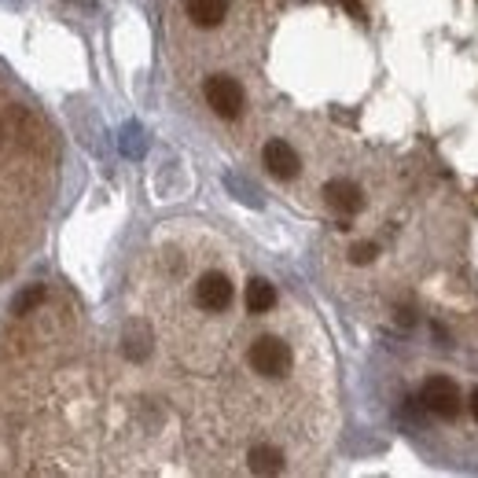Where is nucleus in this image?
<instances>
[{"mask_svg":"<svg viewBox=\"0 0 478 478\" xmlns=\"http://www.w3.org/2000/svg\"><path fill=\"white\" fill-rule=\"evenodd\" d=\"M250 368L261 375V379H283L291 371V346L276 335H261L250 342V353H247Z\"/></svg>","mask_w":478,"mask_h":478,"instance_id":"f257e3e1","label":"nucleus"},{"mask_svg":"<svg viewBox=\"0 0 478 478\" xmlns=\"http://www.w3.org/2000/svg\"><path fill=\"white\" fill-rule=\"evenodd\" d=\"M420 405L438 420H456L460 409H463V394L449 375H431L423 382V391H420Z\"/></svg>","mask_w":478,"mask_h":478,"instance_id":"f03ea898","label":"nucleus"},{"mask_svg":"<svg viewBox=\"0 0 478 478\" xmlns=\"http://www.w3.org/2000/svg\"><path fill=\"white\" fill-rule=\"evenodd\" d=\"M203 96H207V104L214 107L218 118H239L243 107H247V92L236 77L229 74H214L203 81Z\"/></svg>","mask_w":478,"mask_h":478,"instance_id":"7ed1b4c3","label":"nucleus"},{"mask_svg":"<svg viewBox=\"0 0 478 478\" xmlns=\"http://www.w3.org/2000/svg\"><path fill=\"white\" fill-rule=\"evenodd\" d=\"M196 302L199 310L207 313H225L232 306V280L221 276V272H207L199 283H196Z\"/></svg>","mask_w":478,"mask_h":478,"instance_id":"20e7f679","label":"nucleus"},{"mask_svg":"<svg viewBox=\"0 0 478 478\" xmlns=\"http://www.w3.org/2000/svg\"><path fill=\"white\" fill-rule=\"evenodd\" d=\"M261 162H265V169H269L272 177H280V180L295 177V173H299V166H302L299 151H295L291 144H287V140H280V137H272V140L261 147Z\"/></svg>","mask_w":478,"mask_h":478,"instance_id":"39448f33","label":"nucleus"},{"mask_svg":"<svg viewBox=\"0 0 478 478\" xmlns=\"http://www.w3.org/2000/svg\"><path fill=\"white\" fill-rule=\"evenodd\" d=\"M324 199H328V207L339 210V214H357V210L364 207V191H361L353 180L335 177V180L324 184Z\"/></svg>","mask_w":478,"mask_h":478,"instance_id":"423d86ee","label":"nucleus"},{"mask_svg":"<svg viewBox=\"0 0 478 478\" xmlns=\"http://www.w3.org/2000/svg\"><path fill=\"white\" fill-rule=\"evenodd\" d=\"M184 12H188V19L196 23V26L214 30L229 15V0H184Z\"/></svg>","mask_w":478,"mask_h":478,"instance_id":"0eeeda50","label":"nucleus"},{"mask_svg":"<svg viewBox=\"0 0 478 478\" xmlns=\"http://www.w3.org/2000/svg\"><path fill=\"white\" fill-rule=\"evenodd\" d=\"M247 467H250L254 474H280V471H283V453H280L276 445H269V442H258V445L247 453Z\"/></svg>","mask_w":478,"mask_h":478,"instance_id":"6e6552de","label":"nucleus"},{"mask_svg":"<svg viewBox=\"0 0 478 478\" xmlns=\"http://www.w3.org/2000/svg\"><path fill=\"white\" fill-rule=\"evenodd\" d=\"M122 353H126L133 364L147 361V353H151V331H147L144 324H129V328H126V339H122Z\"/></svg>","mask_w":478,"mask_h":478,"instance_id":"1a4fd4ad","label":"nucleus"},{"mask_svg":"<svg viewBox=\"0 0 478 478\" xmlns=\"http://www.w3.org/2000/svg\"><path fill=\"white\" fill-rule=\"evenodd\" d=\"M247 310L250 313H269V310H276V287L269 283V280H250L247 283Z\"/></svg>","mask_w":478,"mask_h":478,"instance_id":"9d476101","label":"nucleus"},{"mask_svg":"<svg viewBox=\"0 0 478 478\" xmlns=\"http://www.w3.org/2000/svg\"><path fill=\"white\" fill-rule=\"evenodd\" d=\"M45 295H48V291H45V283H34V287H26V291H23V295L12 302V313H15V317H26V313H34V310L45 302Z\"/></svg>","mask_w":478,"mask_h":478,"instance_id":"9b49d317","label":"nucleus"},{"mask_svg":"<svg viewBox=\"0 0 478 478\" xmlns=\"http://www.w3.org/2000/svg\"><path fill=\"white\" fill-rule=\"evenodd\" d=\"M122 151H126V155H133V158H140V155H144V133H140L137 126H129V129L122 133Z\"/></svg>","mask_w":478,"mask_h":478,"instance_id":"f8f14e48","label":"nucleus"},{"mask_svg":"<svg viewBox=\"0 0 478 478\" xmlns=\"http://www.w3.org/2000/svg\"><path fill=\"white\" fill-rule=\"evenodd\" d=\"M375 254H379V247H375V243H357V247L350 250V261H353V265H371V261H375Z\"/></svg>","mask_w":478,"mask_h":478,"instance_id":"ddd939ff","label":"nucleus"},{"mask_svg":"<svg viewBox=\"0 0 478 478\" xmlns=\"http://www.w3.org/2000/svg\"><path fill=\"white\" fill-rule=\"evenodd\" d=\"M471 416H474V420H478V391H474V394H471Z\"/></svg>","mask_w":478,"mask_h":478,"instance_id":"4468645a","label":"nucleus"},{"mask_svg":"<svg viewBox=\"0 0 478 478\" xmlns=\"http://www.w3.org/2000/svg\"><path fill=\"white\" fill-rule=\"evenodd\" d=\"M5 144H8V129H5V122H0V151H5Z\"/></svg>","mask_w":478,"mask_h":478,"instance_id":"2eb2a0df","label":"nucleus"}]
</instances>
